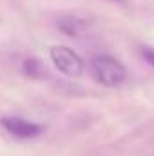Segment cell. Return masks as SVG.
<instances>
[{
  "instance_id": "6da1fadb",
  "label": "cell",
  "mask_w": 154,
  "mask_h": 156,
  "mask_svg": "<svg viewBox=\"0 0 154 156\" xmlns=\"http://www.w3.org/2000/svg\"><path fill=\"white\" fill-rule=\"evenodd\" d=\"M93 73H94V78L105 87H116L123 83L127 76L125 67L109 55H102L93 60Z\"/></svg>"
},
{
  "instance_id": "7a4b0ae2",
  "label": "cell",
  "mask_w": 154,
  "mask_h": 156,
  "mask_svg": "<svg viewBox=\"0 0 154 156\" xmlns=\"http://www.w3.org/2000/svg\"><path fill=\"white\" fill-rule=\"evenodd\" d=\"M51 60L56 66L58 71H62L67 76H80L83 71V62L76 53L65 45H54L51 47Z\"/></svg>"
},
{
  "instance_id": "3957f363",
  "label": "cell",
  "mask_w": 154,
  "mask_h": 156,
  "mask_svg": "<svg viewBox=\"0 0 154 156\" xmlns=\"http://www.w3.org/2000/svg\"><path fill=\"white\" fill-rule=\"evenodd\" d=\"M2 125L5 127L7 133H11L16 138H35L44 131V127L38 123L27 122L24 118L18 116H9V118H2Z\"/></svg>"
},
{
  "instance_id": "277c9868",
  "label": "cell",
  "mask_w": 154,
  "mask_h": 156,
  "mask_svg": "<svg viewBox=\"0 0 154 156\" xmlns=\"http://www.w3.org/2000/svg\"><path fill=\"white\" fill-rule=\"evenodd\" d=\"M85 22L83 20H80L76 16H62L60 20H58V29L64 33V35H67V37H76L80 35L82 31H85Z\"/></svg>"
},
{
  "instance_id": "5b68a950",
  "label": "cell",
  "mask_w": 154,
  "mask_h": 156,
  "mask_svg": "<svg viewBox=\"0 0 154 156\" xmlns=\"http://www.w3.org/2000/svg\"><path fill=\"white\" fill-rule=\"evenodd\" d=\"M22 69H24V73H26L29 78H37V80H40V78L47 76V69H45L44 62L38 60V58H27V60H24Z\"/></svg>"
},
{
  "instance_id": "8992f818",
  "label": "cell",
  "mask_w": 154,
  "mask_h": 156,
  "mask_svg": "<svg viewBox=\"0 0 154 156\" xmlns=\"http://www.w3.org/2000/svg\"><path fill=\"white\" fill-rule=\"evenodd\" d=\"M143 56H145L147 62H151V64L154 66V51L152 49H143Z\"/></svg>"
},
{
  "instance_id": "52a82bcc",
  "label": "cell",
  "mask_w": 154,
  "mask_h": 156,
  "mask_svg": "<svg viewBox=\"0 0 154 156\" xmlns=\"http://www.w3.org/2000/svg\"><path fill=\"white\" fill-rule=\"evenodd\" d=\"M118 2H123V0H118Z\"/></svg>"
}]
</instances>
